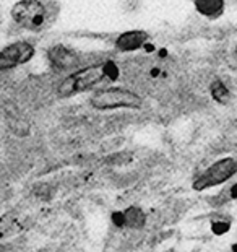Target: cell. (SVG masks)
Here are the masks:
<instances>
[{
    "label": "cell",
    "instance_id": "1",
    "mask_svg": "<svg viewBox=\"0 0 237 252\" xmlns=\"http://www.w3.org/2000/svg\"><path fill=\"white\" fill-rule=\"evenodd\" d=\"M10 15L21 28L39 33L56 20L57 5L46 0H18L10 10Z\"/></svg>",
    "mask_w": 237,
    "mask_h": 252
},
{
    "label": "cell",
    "instance_id": "2",
    "mask_svg": "<svg viewBox=\"0 0 237 252\" xmlns=\"http://www.w3.org/2000/svg\"><path fill=\"white\" fill-rule=\"evenodd\" d=\"M107 77V65L106 63H94L83 68H78L73 73H70L67 78H63L57 87V94L62 98L75 96L78 93H85L96 85L101 83Z\"/></svg>",
    "mask_w": 237,
    "mask_h": 252
},
{
    "label": "cell",
    "instance_id": "3",
    "mask_svg": "<svg viewBox=\"0 0 237 252\" xmlns=\"http://www.w3.org/2000/svg\"><path fill=\"white\" fill-rule=\"evenodd\" d=\"M89 103L93 108L99 111H111V109H138L142 108L143 99L135 91L127 88L111 87L104 88L91 96Z\"/></svg>",
    "mask_w": 237,
    "mask_h": 252
},
{
    "label": "cell",
    "instance_id": "4",
    "mask_svg": "<svg viewBox=\"0 0 237 252\" xmlns=\"http://www.w3.org/2000/svg\"><path fill=\"white\" fill-rule=\"evenodd\" d=\"M237 174V159L236 158H223L208 166L203 173L193 182V189L202 192L211 187L228 182L233 176Z\"/></svg>",
    "mask_w": 237,
    "mask_h": 252
},
{
    "label": "cell",
    "instance_id": "5",
    "mask_svg": "<svg viewBox=\"0 0 237 252\" xmlns=\"http://www.w3.org/2000/svg\"><path fill=\"white\" fill-rule=\"evenodd\" d=\"M36 49L28 41H17L5 46L0 51V72L13 70L23 63H28L34 57Z\"/></svg>",
    "mask_w": 237,
    "mask_h": 252
},
{
    "label": "cell",
    "instance_id": "6",
    "mask_svg": "<svg viewBox=\"0 0 237 252\" xmlns=\"http://www.w3.org/2000/svg\"><path fill=\"white\" fill-rule=\"evenodd\" d=\"M47 61L57 70H72L80 65V56L70 47L63 44H56L47 49Z\"/></svg>",
    "mask_w": 237,
    "mask_h": 252
},
{
    "label": "cell",
    "instance_id": "7",
    "mask_svg": "<svg viewBox=\"0 0 237 252\" xmlns=\"http://www.w3.org/2000/svg\"><path fill=\"white\" fill-rule=\"evenodd\" d=\"M149 36L143 30H130L118 34L116 39V49L118 52H135L147 44Z\"/></svg>",
    "mask_w": 237,
    "mask_h": 252
},
{
    "label": "cell",
    "instance_id": "8",
    "mask_svg": "<svg viewBox=\"0 0 237 252\" xmlns=\"http://www.w3.org/2000/svg\"><path fill=\"white\" fill-rule=\"evenodd\" d=\"M193 7L202 17L218 20L226 12V0H193Z\"/></svg>",
    "mask_w": 237,
    "mask_h": 252
},
{
    "label": "cell",
    "instance_id": "9",
    "mask_svg": "<svg viewBox=\"0 0 237 252\" xmlns=\"http://www.w3.org/2000/svg\"><path fill=\"white\" fill-rule=\"evenodd\" d=\"M123 221L128 229H142L147 224V213L143 212L142 207L130 205L123 210Z\"/></svg>",
    "mask_w": 237,
    "mask_h": 252
},
{
    "label": "cell",
    "instance_id": "10",
    "mask_svg": "<svg viewBox=\"0 0 237 252\" xmlns=\"http://www.w3.org/2000/svg\"><path fill=\"white\" fill-rule=\"evenodd\" d=\"M209 93H211L213 99L219 104H228L229 99H231V93H229L228 87H226L223 82H219V80L211 83V87H209Z\"/></svg>",
    "mask_w": 237,
    "mask_h": 252
},
{
    "label": "cell",
    "instance_id": "11",
    "mask_svg": "<svg viewBox=\"0 0 237 252\" xmlns=\"http://www.w3.org/2000/svg\"><path fill=\"white\" fill-rule=\"evenodd\" d=\"M231 200H233V198H231V194H229V187H224L221 192H218V194L209 197L208 203L213 208H221V207H224L226 203H229Z\"/></svg>",
    "mask_w": 237,
    "mask_h": 252
},
{
    "label": "cell",
    "instance_id": "12",
    "mask_svg": "<svg viewBox=\"0 0 237 252\" xmlns=\"http://www.w3.org/2000/svg\"><path fill=\"white\" fill-rule=\"evenodd\" d=\"M231 228V218H226L223 215H219L218 218H214L211 221V231L214 234H224Z\"/></svg>",
    "mask_w": 237,
    "mask_h": 252
},
{
    "label": "cell",
    "instance_id": "13",
    "mask_svg": "<svg viewBox=\"0 0 237 252\" xmlns=\"http://www.w3.org/2000/svg\"><path fill=\"white\" fill-rule=\"evenodd\" d=\"M112 223H114V226L117 228H125V221H123V212H114L112 213Z\"/></svg>",
    "mask_w": 237,
    "mask_h": 252
},
{
    "label": "cell",
    "instance_id": "14",
    "mask_svg": "<svg viewBox=\"0 0 237 252\" xmlns=\"http://www.w3.org/2000/svg\"><path fill=\"white\" fill-rule=\"evenodd\" d=\"M229 194H231V198L236 200L237 198V182H234L233 186H229Z\"/></svg>",
    "mask_w": 237,
    "mask_h": 252
},
{
    "label": "cell",
    "instance_id": "15",
    "mask_svg": "<svg viewBox=\"0 0 237 252\" xmlns=\"http://www.w3.org/2000/svg\"><path fill=\"white\" fill-rule=\"evenodd\" d=\"M236 56H237V46H236Z\"/></svg>",
    "mask_w": 237,
    "mask_h": 252
},
{
    "label": "cell",
    "instance_id": "16",
    "mask_svg": "<svg viewBox=\"0 0 237 252\" xmlns=\"http://www.w3.org/2000/svg\"><path fill=\"white\" fill-rule=\"evenodd\" d=\"M195 252H205V251H195Z\"/></svg>",
    "mask_w": 237,
    "mask_h": 252
},
{
    "label": "cell",
    "instance_id": "17",
    "mask_svg": "<svg viewBox=\"0 0 237 252\" xmlns=\"http://www.w3.org/2000/svg\"><path fill=\"white\" fill-rule=\"evenodd\" d=\"M169 252H176V251H169Z\"/></svg>",
    "mask_w": 237,
    "mask_h": 252
},
{
    "label": "cell",
    "instance_id": "18",
    "mask_svg": "<svg viewBox=\"0 0 237 252\" xmlns=\"http://www.w3.org/2000/svg\"><path fill=\"white\" fill-rule=\"evenodd\" d=\"M234 252H237V251H236V249H234Z\"/></svg>",
    "mask_w": 237,
    "mask_h": 252
}]
</instances>
